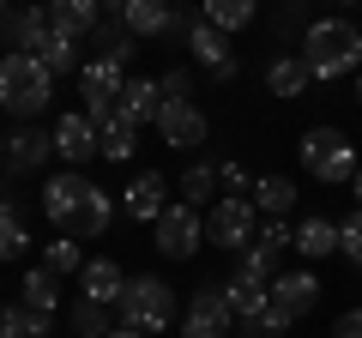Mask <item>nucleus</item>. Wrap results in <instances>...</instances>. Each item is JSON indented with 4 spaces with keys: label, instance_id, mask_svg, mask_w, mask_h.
Returning a JSON list of instances; mask_svg holds the SVG:
<instances>
[{
    "label": "nucleus",
    "instance_id": "obj_1",
    "mask_svg": "<svg viewBox=\"0 0 362 338\" xmlns=\"http://www.w3.org/2000/svg\"><path fill=\"white\" fill-rule=\"evenodd\" d=\"M42 218L54 223L61 235H103L109 218H115V206H109V194L97 182H85L78 169H61L49 187H42Z\"/></svg>",
    "mask_w": 362,
    "mask_h": 338
},
{
    "label": "nucleus",
    "instance_id": "obj_29",
    "mask_svg": "<svg viewBox=\"0 0 362 338\" xmlns=\"http://www.w3.org/2000/svg\"><path fill=\"white\" fill-rule=\"evenodd\" d=\"M199 13H206V25H218L223 37H230V30H247V25H254L259 0H206Z\"/></svg>",
    "mask_w": 362,
    "mask_h": 338
},
{
    "label": "nucleus",
    "instance_id": "obj_18",
    "mask_svg": "<svg viewBox=\"0 0 362 338\" xmlns=\"http://www.w3.org/2000/svg\"><path fill=\"white\" fill-rule=\"evenodd\" d=\"M121 206H127V218H139V223H157V211L169 206V182L157 175V169H145V175H133V182H127Z\"/></svg>",
    "mask_w": 362,
    "mask_h": 338
},
{
    "label": "nucleus",
    "instance_id": "obj_12",
    "mask_svg": "<svg viewBox=\"0 0 362 338\" xmlns=\"http://www.w3.org/2000/svg\"><path fill=\"white\" fill-rule=\"evenodd\" d=\"M187 49H194L199 66H211V78H218V85H230V78L242 73V66H235V54H230V37H223L218 25H206V13H199L194 30H187Z\"/></svg>",
    "mask_w": 362,
    "mask_h": 338
},
{
    "label": "nucleus",
    "instance_id": "obj_35",
    "mask_svg": "<svg viewBox=\"0 0 362 338\" xmlns=\"http://www.w3.org/2000/svg\"><path fill=\"white\" fill-rule=\"evenodd\" d=\"M42 266H49V272H85V254H78V242H66V235H61V242H49V254H42Z\"/></svg>",
    "mask_w": 362,
    "mask_h": 338
},
{
    "label": "nucleus",
    "instance_id": "obj_23",
    "mask_svg": "<svg viewBox=\"0 0 362 338\" xmlns=\"http://www.w3.org/2000/svg\"><path fill=\"white\" fill-rule=\"evenodd\" d=\"M247 194H254V206L266 211V218H290V211H296V182H290V175H259Z\"/></svg>",
    "mask_w": 362,
    "mask_h": 338
},
{
    "label": "nucleus",
    "instance_id": "obj_8",
    "mask_svg": "<svg viewBox=\"0 0 362 338\" xmlns=\"http://www.w3.org/2000/svg\"><path fill=\"white\" fill-rule=\"evenodd\" d=\"M78 91H85V115L90 121H109L121 109V91H127V66L85 61V66H78Z\"/></svg>",
    "mask_w": 362,
    "mask_h": 338
},
{
    "label": "nucleus",
    "instance_id": "obj_22",
    "mask_svg": "<svg viewBox=\"0 0 362 338\" xmlns=\"http://www.w3.org/2000/svg\"><path fill=\"white\" fill-rule=\"evenodd\" d=\"M266 85H272V97H302L314 85V73H308L302 54H278V61L266 66Z\"/></svg>",
    "mask_w": 362,
    "mask_h": 338
},
{
    "label": "nucleus",
    "instance_id": "obj_28",
    "mask_svg": "<svg viewBox=\"0 0 362 338\" xmlns=\"http://www.w3.org/2000/svg\"><path fill=\"white\" fill-rule=\"evenodd\" d=\"M49 326H54V314L30 308V302H13L0 314V338H49Z\"/></svg>",
    "mask_w": 362,
    "mask_h": 338
},
{
    "label": "nucleus",
    "instance_id": "obj_15",
    "mask_svg": "<svg viewBox=\"0 0 362 338\" xmlns=\"http://www.w3.org/2000/svg\"><path fill=\"white\" fill-rule=\"evenodd\" d=\"M49 151H54V133H37V127H13L6 139H0V163L13 169H42L49 163Z\"/></svg>",
    "mask_w": 362,
    "mask_h": 338
},
{
    "label": "nucleus",
    "instance_id": "obj_4",
    "mask_svg": "<svg viewBox=\"0 0 362 338\" xmlns=\"http://www.w3.org/2000/svg\"><path fill=\"white\" fill-rule=\"evenodd\" d=\"M121 326H133V332H169V320H181L175 308V284H163V278H127V290H121Z\"/></svg>",
    "mask_w": 362,
    "mask_h": 338
},
{
    "label": "nucleus",
    "instance_id": "obj_33",
    "mask_svg": "<svg viewBox=\"0 0 362 338\" xmlns=\"http://www.w3.org/2000/svg\"><path fill=\"white\" fill-rule=\"evenodd\" d=\"M37 61L49 66V73H73L78 49H73V37H61V30H49V42H42V49H37Z\"/></svg>",
    "mask_w": 362,
    "mask_h": 338
},
{
    "label": "nucleus",
    "instance_id": "obj_9",
    "mask_svg": "<svg viewBox=\"0 0 362 338\" xmlns=\"http://www.w3.org/2000/svg\"><path fill=\"white\" fill-rule=\"evenodd\" d=\"M235 314L230 302H223V284H199L194 302L181 308V338H230Z\"/></svg>",
    "mask_w": 362,
    "mask_h": 338
},
{
    "label": "nucleus",
    "instance_id": "obj_2",
    "mask_svg": "<svg viewBox=\"0 0 362 338\" xmlns=\"http://www.w3.org/2000/svg\"><path fill=\"white\" fill-rule=\"evenodd\" d=\"M302 61H308L314 78H344L362 73V30L350 18H314L302 30Z\"/></svg>",
    "mask_w": 362,
    "mask_h": 338
},
{
    "label": "nucleus",
    "instance_id": "obj_41",
    "mask_svg": "<svg viewBox=\"0 0 362 338\" xmlns=\"http://www.w3.org/2000/svg\"><path fill=\"white\" fill-rule=\"evenodd\" d=\"M109 338H145V332H133V326H115V332H109Z\"/></svg>",
    "mask_w": 362,
    "mask_h": 338
},
{
    "label": "nucleus",
    "instance_id": "obj_21",
    "mask_svg": "<svg viewBox=\"0 0 362 338\" xmlns=\"http://www.w3.org/2000/svg\"><path fill=\"white\" fill-rule=\"evenodd\" d=\"M78 284H85V296H90V302H109V308H115L121 290H127V272H121L115 260H85Z\"/></svg>",
    "mask_w": 362,
    "mask_h": 338
},
{
    "label": "nucleus",
    "instance_id": "obj_19",
    "mask_svg": "<svg viewBox=\"0 0 362 338\" xmlns=\"http://www.w3.org/2000/svg\"><path fill=\"white\" fill-rule=\"evenodd\" d=\"M103 25V0H49V30L61 37H90V30Z\"/></svg>",
    "mask_w": 362,
    "mask_h": 338
},
{
    "label": "nucleus",
    "instance_id": "obj_5",
    "mask_svg": "<svg viewBox=\"0 0 362 338\" xmlns=\"http://www.w3.org/2000/svg\"><path fill=\"white\" fill-rule=\"evenodd\" d=\"M302 169H308L314 182H350V175H356V139H350V133H338V127H308L302 133Z\"/></svg>",
    "mask_w": 362,
    "mask_h": 338
},
{
    "label": "nucleus",
    "instance_id": "obj_38",
    "mask_svg": "<svg viewBox=\"0 0 362 338\" xmlns=\"http://www.w3.org/2000/svg\"><path fill=\"white\" fill-rule=\"evenodd\" d=\"M332 338H362V308L338 314V320H332Z\"/></svg>",
    "mask_w": 362,
    "mask_h": 338
},
{
    "label": "nucleus",
    "instance_id": "obj_11",
    "mask_svg": "<svg viewBox=\"0 0 362 338\" xmlns=\"http://www.w3.org/2000/svg\"><path fill=\"white\" fill-rule=\"evenodd\" d=\"M314 302H320V278L314 272H278L272 278V314L284 326H296L302 314H314Z\"/></svg>",
    "mask_w": 362,
    "mask_h": 338
},
{
    "label": "nucleus",
    "instance_id": "obj_37",
    "mask_svg": "<svg viewBox=\"0 0 362 338\" xmlns=\"http://www.w3.org/2000/svg\"><path fill=\"white\" fill-rule=\"evenodd\" d=\"M187 91H194V73H187V66L163 73V103H187Z\"/></svg>",
    "mask_w": 362,
    "mask_h": 338
},
{
    "label": "nucleus",
    "instance_id": "obj_30",
    "mask_svg": "<svg viewBox=\"0 0 362 338\" xmlns=\"http://www.w3.org/2000/svg\"><path fill=\"white\" fill-rule=\"evenodd\" d=\"M66 326H73L78 338H109L115 326H109V302H90V296H78L73 308H66Z\"/></svg>",
    "mask_w": 362,
    "mask_h": 338
},
{
    "label": "nucleus",
    "instance_id": "obj_26",
    "mask_svg": "<svg viewBox=\"0 0 362 338\" xmlns=\"http://www.w3.org/2000/svg\"><path fill=\"white\" fill-rule=\"evenodd\" d=\"M133 133H139V127L115 109L109 121H97V151H103L109 163H127V157H133Z\"/></svg>",
    "mask_w": 362,
    "mask_h": 338
},
{
    "label": "nucleus",
    "instance_id": "obj_25",
    "mask_svg": "<svg viewBox=\"0 0 362 338\" xmlns=\"http://www.w3.org/2000/svg\"><path fill=\"white\" fill-rule=\"evenodd\" d=\"M121 115H127L133 127H145V121L163 115V103H157V78H127V91H121Z\"/></svg>",
    "mask_w": 362,
    "mask_h": 338
},
{
    "label": "nucleus",
    "instance_id": "obj_34",
    "mask_svg": "<svg viewBox=\"0 0 362 338\" xmlns=\"http://www.w3.org/2000/svg\"><path fill=\"white\" fill-rule=\"evenodd\" d=\"M211 187H218V169H211V163H194L187 175H181V199H187V206H206Z\"/></svg>",
    "mask_w": 362,
    "mask_h": 338
},
{
    "label": "nucleus",
    "instance_id": "obj_14",
    "mask_svg": "<svg viewBox=\"0 0 362 338\" xmlns=\"http://www.w3.org/2000/svg\"><path fill=\"white\" fill-rule=\"evenodd\" d=\"M0 37H6L13 54H37L49 42V6H18V13H6L0 18Z\"/></svg>",
    "mask_w": 362,
    "mask_h": 338
},
{
    "label": "nucleus",
    "instance_id": "obj_3",
    "mask_svg": "<svg viewBox=\"0 0 362 338\" xmlns=\"http://www.w3.org/2000/svg\"><path fill=\"white\" fill-rule=\"evenodd\" d=\"M54 97V73L37 61V54H6L0 61V109H13V115H42Z\"/></svg>",
    "mask_w": 362,
    "mask_h": 338
},
{
    "label": "nucleus",
    "instance_id": "obj_6",
    "mask_svg": "<svg viewBox=\"0 0 362 338\" xmlns=\"http://www.w3.org/2000/svg\"><path fill=\"white\" fill-rule=\"evenodd\" d=\"M254 218H259V206H254L247 194L218 199V206L206 211V242H211V247H223V254H242V247L259 235V223H254Z\"/></svg>",
    "mask_w": 362,
    "mask_h": 338
},
{
    "label": "nucleus",
    "instance_id": "obj_31",
    "mask_svg": "<svg viewBox=\"0 0 362 338\" xmlns=\"http://www.w3.org/2000/svg\"><path fill=\"white\" fill-rule=\"evenodd\" d=\"M18 290H25V302H30V308H42V314L61 308V272H49V266H30Z\"/></svg>",
    "mask_w": 362,
    "mask_h": 338
},
{
    "label": "nucleus",
    "instance_id": "obj_13",
    "mask_svg": "<svg viewBox=\"0 0 362 338\" xmlns=\"http://www.w3.org/2000/svg\"><path fill=\"white\" fill-rule=\"evenodd\" d=\"M157 133H163V145H175V151H194V145H206L211 121H206V109H194V103H163Z\"/></svg>",
    "mask_w": 362,
    "mask_h": 338
},
{
    "label": "nucleus",
    "instance_id": "obj_7",
    "mask_svg": "<svg viewBox=\"0 0 362 338\" xmlns=\"http://www.w3.org/2000/svg\"><path fill=\"white\" fill-rule=\"evenodd\" d=\"M151 235H157V254L163 260H187L199 242H206V223H199V206H163L157 211V223H151Z\"/></svg>",
    "mask_w": 362,
    "mask_h": 338
},
{
    "label": "nucleus",
    "instance_id": "obj_32",
    "mask_svg": "<svg viewBox=\"0 0 362 338\" xmlns=\"http://www.w3.org/2000/svg\"><path fill=\"white\" fill-rule=\"evenodd\" d=\"M25 247H30V235L18 223V206H13V194H0V260H18Z\"/></svg>",
    "mask_w": 362,
    "mask_h": 338
},
{
    "label": "nucleus",
    "instance_id": "obj_10",
    "mask_svg": "<svg viewBox=\"0 0 362 338\" xmlns=\"http://www.w3.org/2000/svg\"><path fill=\"white\" fill-rule=\"evenodd\" d=\"M290 247H296V230H290L284 218H266V223H259V235L242 247V272H254V278H278V266H284Z\"/></svg>",
    "mask_w": 362,
    "mask_h": 338
},
{
    "label": "nucleus",
    "instance_id": "obj_16",
    "mask_svg": "<svg viewBox=\"0 0 362 338\" xmlns=\"http://www.w3.org/2000/svg\"><path fill=\"white\" fill-rule=\"evenodd\" d=\"M54 151H61L66 169L90 163V157H97V121L90 115H61L54 121Z\"/></svg>",
    "mask_w": 362,
    "mask_h": 338
},
{
    "label": "nucleus",
    "instance_id": "obj_17",
    "mask_svg": "<svg viewBox=\"0 0 362 338\" xmlns=\"http://www.w3.org/2000/svg\"><path fill=\"white\" fill-rule=\"evenodd\" d=\"M223 302H230L235 320H259V314L272 308V278H254V272H242V266H235V278L223 284Z\"/></svg>",
    "mask_w": 362,
    "mask_h": 338
},
{
    "label": "nucleus",
    "instance_id": "obj_27",
    "mask_svg": "<svg viewBox=\"0 0 362 338\" xmlns=\"http://www.w3.org/2000/svg\"><path fill=\"white\" fill-rule=\"evenodd\" d=\"M296 247H302V260H326V254H338V223L332 218H302L296 223Z\"/></svg>",
    "mask_w": 362,
    "mask_h": 338
},
{
    "label": "nucleus",
    "instance_id": "obj_39",
    "mask_svg": "<svg viewBox=\"0 0 362 338\" xmlns=\"http://www.w3.org/2000/svg\"><path fill=\"white\" fill-rule=\"evenodd\" d=\"M218 182L235 187V194H247V169H242V163H218Z\"/></svg>",
    "mask_w": 362,
    "mask_h": 338
},
{
    "label": "nucleus",
    "instance_id": "obj_20",
    "mask_svg": "<svg viewBox=\"0 0 362 338\" xmlns=\"http://www.w3.org/2000/svg\"><path fill=\"white\" fill-rule=\"evenodd\" d=\"M175 18V0H121V25L133 37H163Z\"/></svg>",
    "mask_w": 362,
    "mask_h": 338
},
{
    "label": "nucleus",
    "instance_id": "obj_45",
    "mask_svg": "<svg viewBox=\"0 0 362 338\" xmlns=\"http://www.w3.org/2000/svg\"><path fill=\"white\" fill-rule=\"evenodd\" d=\"M356 30H362V25H356Z\"/></svg>",
    "mask_w": 362,
    "mask_h": 338
},
{
    "label": "nucleus",
    "instance_id": "obj_44",
    "mask_svg": "<svg viewBox=\"0 0 362 338\" xmlns=\"http://www.w3.org/2000/svg\"><path fill=\"white\" fill-rule=\"evenodd\" d=\"M332 6H344V0H332Z\"/></svg>",
    "mask_w": 362,
    "mask_h": 338
},
{
    "label": "nucleus",
    "instance_id": "obj_36",
    "mask_svg": "<svg viewBox=\"0 0 362 338\" xmlns=\"http://www.w3.org/2000/svg\"><path fill=\"white\" fill-rule=\"evenodd\" d=\"M338 254H344V260H350V266L362 272V206L350 211L344 223H338Z\"/></svg>",
    "mask_w": 362,
    "mask_h": 338
},
{
    "label": "nucleus",
    "instance_id": "obj_40",
    "mask_svg": "<svg viewBox=\"0 0 362 338\" xmlns=\"http://www.w3.org/2000/svg\"><path fill=\"white\" fill-rule=\"evenodd\" d=\"M350 194H356V206H362V169H356V175H350Z\"/></svg>",
    "mask_w": 362,
    "mask_h": 338
},
{
    "label": "nucleus",
    "instance_id": "obj_43",
    "mask_svg": "<svg viewBox=\"0 0 362 338\" xmlns=\"http://www.w3.org/2000/svg\"><path fill=\"white\" fill-rule=\"evenodd\" d=\"M0 18H6V0H0Z\"/></svg>",
    "mask_w": 362,
    "mask_h": 338
},
{
    "label": "nucleus",
    "instance_id": "obj_42",
    "mask_svg": "<svg viewBox=\"0 0 362 338\" xmlns=\"http://www.w3.org/2000/svg\"><path fill=\"white\" fill-rule=\"evenodd\" d=\"M356 103H362V73H356Z\"/></svg>",
    "mask_w": 362,
    "mask_h": 338
},
{
    "label": "nucleus",
    "instance_id": "obj_24",
    "mask_svg": "<svg viewBox=\"0 0 362 338\" xmlns=\"http://www.w3.org/2000/svg\"><path fill=\"white\" fill-rule=\"evenodd\" d=\"M90 42H97V61H115V66H127L133 54H139V49H133L139 37H133V30L121 25V18H103V25L90 30Z\"/></svg>",
    "mask_w": 362,
    "mask_h": 338
}]
</instances>
